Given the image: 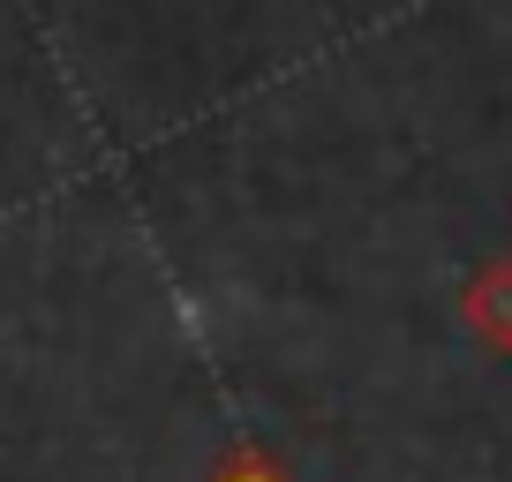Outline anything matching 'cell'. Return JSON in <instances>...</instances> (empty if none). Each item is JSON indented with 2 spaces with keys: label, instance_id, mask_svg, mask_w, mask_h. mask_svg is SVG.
I'll return each instance as SVG.
<instances>
[{
  "label": "cell",
  "instance_id": "obj_1",
  "mask_svg": "<svg viewBox=\"0 0 512 482\" xmlns=\"http://www.w3.org/2000/svg\"><path fill=\"white\" fill-rule=\"evenodd\" d=\"M467 324H475L482 347L512 354V264H490V272L467 287Z\"/></svg>",
  "mask_w": 512,
  "mask_h": 482
},
{
  "label": "cell",
  "instance_id": "obj_2",
  "mask_svg": "<svg viewBox=\"0 0 512 482\" xmlns=\"http://www.w3.org/2000/svg\"><path fill=\"white\" fill-rule=\"evenodd\" d=\"M211 482H287V475H279L272 460H256V452H241V460H226V467H219Z\"/></svg>",
  "mask_w": 512,
  "mask_h": 482
}]
</instances>
